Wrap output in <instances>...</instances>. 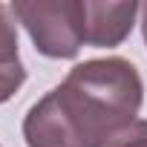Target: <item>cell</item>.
<instances>
[{
  "mask_svg": "<svg viewBox=\"0 0 147 147\" xmlns=\"http://www.w3.org/2000/svg\"><path fill=\"white\" fill-rule=\"evenodd\" d=\"M141 29H144V40H147V3L141 6Z\"/></svg>",
  "mask_w": 147,
  "mask_h": 147,
  "instance_id": "cell-6",
  "label": "cell"
},
{
  "mask_svg": "<svg viewBox=\"0 0 147 147\" xmlns=\"http://www.w3.org/2000/svg\"><path fill=\"white\" fill-rule=\"evenodd\" d=\"M141 12L138 3H81V29L84 43L90 46H118Z\"/></svg>",
  "mask_w": 147,
  "mask_h": 147,
  "instance_id": "cell-4",
  "label": "cell"
},
{
  "mask_svg": "<svg viewBox=\"0 0 147 147\" xmlns=\"http://www.w3.org/2000/svg\"><path fill=\"white\" fill-rule=\"evenodd\" d=\"M55 95L87 147H130L147 138V121L138 118L144 87L124 58L78 63Z\"/></svg>",
  "mask_w": 147,
  "mask_h": 147,
  "instance_id": "cell-1",
  "label": "cell"
},
{
  "mask_svg": "<svg viewBox=\"0 0 147 147\" xmlns=\"http://www.w3.org/2000/svg\"><path fill=\"white\" fill-rule=\"evenodd\" d=\"M12 18H15L12 6L0 3V69L20 63V58H18V26Z\"/></svg>",
  "mask_w": 147,
  "mask_h": 147,
  "instance_id": "cell-5",
  "label": "cell"
},
{
  "mask_svg": "<svg viewBox=\"0 0 147 147\" xmlns=\"http://www.w3.org/2000/svg\"><path fill=\"white\" fill-rule=\"evenodd\" d=\"M23 136H26L29 147H87L81 141V136L75 133L72 121L66 118V113L61 110L55 90L46 92L26 113Z\"/></svg>",
  "mask_w": 147,
  "mask_h": 147,
  "instance_id": "cell-3",
  "label": "cell"
},
{
  "mask_svg": "<svg viewBox=\"0 0 147 147\" xmlns=\"http://www.w3.org/2000/svg\"><path fill=\"white\" fill-rule=\"evenodd\" d=\"M12 15L46 58H75L84 46L81 0H18Z\"/></svg>",
  "mask_w": 147,
  "mask_h": 147,
  "instance_id": "cell-2",
  "label": "cell"
},
{
  "mask_svg": "<svg viewBox=\"0 0 147 147\" xmlns=\"http://www.w3.org/2000/svg\"><path fill=\"white\" fill-rule=\"evenodd\" d=\"M130 147H147V138H144V141H136V144H130Z\"/></svg>",
  "mask_w": 147,
  "mask_h": 147,
  "instance_id": "cell-7",
  "label": "cell"
}]
</instances>
